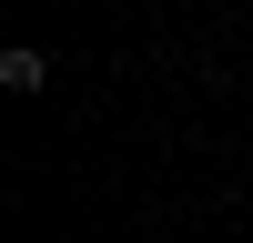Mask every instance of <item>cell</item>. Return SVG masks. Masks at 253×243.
<instances>
[{"mask_svg": "<svg viewBox=\"0 0 253 243\" xmlns=\"http://www.w3.org/2000/svg\"><path fill=\"white\" fill-rule=\"evenodd\" d=\"M0 81H10V91H41V81H51V61H41V51H0Z\"/></svg>", "mask_w": 253, "mask_h": 243, "instance_id": "cell-1", "label": "cell"}]
</instances>
